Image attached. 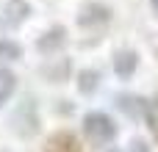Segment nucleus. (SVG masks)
<instances>
[{
  "label": "nucleus",
  "instance_id": "f257e3e1",
  "mask_svg": "<svg viewBox=\"0 0 158 152\" xmlns=\"http://www.w3.org/2000/svg\"><path fill=\"white\" fill-rule=\"evenodd\" d=\"M83 133H86V138H89L94 147H106V144L114 141V136H117V125H114V119H111L108 114H103V111H92V114L83 116Z\"/></svg>",
  "mask_w": 158,
  "mask_h": 152
},
{
  "label": "nucleus",
  "instance_id": "f03ea898",
  "mask_svg": "<svg viewBox=\"0 0 158 152\" xmlns=\"http://www.w3.org/2000/svg\"><path fill=\"white\" fill-rule=\"evenodd\" d=\"M28 17H31V6H28L25 0H6V3L0 6V28H3V30L19 28Z\"/></svg>",
  "mask_w": 158,
  "mask_h": 152
},
{
  "label": "nucleus",
  "instance_id": "7ed1b4c3",
  "mask_svg": "<svg viewBox=\"0 0 158 152\" xmlns=\"http://www.w3.org/2000/svg\"><path fill=\"white\" fill-rule=\"evenodd\" d=\"M14 130H17L19 136H25V138L39 130V116H36V105H33L31 97L22 100L19 108L14 111Z\"/></svg>",
  "mask_w": 158,
  "mask_h": 152
},
{
  "label": "nucleus",
  "instance_id": "20e7f679",
  "mask_svg": "<svg viewBox=\"0 0 158 152\" xmlns=\"http://www.w3.org/2000/svg\"><path fill=\"white\" fill-rule=\"evenodd\" d=\"M108 19H111V8L103 6V3H86V6L81 8V14H78V25H83V28L103 25V22H108Z\"/></svg>",
  "mask_w": 158,
  "mask_h": 152
},
{
  "label": "nucleus",
  "instance_id": "39448f33",
  "mask_svg": "<svg viewBox=\"0 0 158 152\" xmlns=\"http://www.w3.org/2000/svg\"><path fill=\"white\" fill-rule=\"evenodd\" d=\"M136 66H139V55H136L133 50H119V53L114 55V72H117V78L128 80V78L136 72Z\"/></svg>",
  "mask_w": 158,
  "mask_h": 152
},
{
  "label": "nucleus",
  "instance_id": "423d86ee",
  "mask_svg": "<svg viewBox=\"0 0 158 152\" xmlns=\"http://www.w3.org/2000/svg\"><path fill=\"white\" fill-rule=\"evenodd\" d=\"M64 42H67V30H64L61 25H56V28H50V30L39 39V50H42V53H56V50L64 47Z\"/></svg>",
  "mask_w": 158,
  "mask_h": 152
},
{
  "label": "nucleus",
  "instance_id": "0eeeda50",
  "mask_svg": "<svg viewBox=\"0 0 158 152\" xmlns=\"http://www.w3.org/2000/svg\"><path fill=\"white\" fill-rule=\"evenodd\" d=\"M47 152H81V144L72 133H56L47 141Z\"/></svg>",
  "mask_w": 158,
  "mask_h": 152
},
{
  "label": "nucleus",
  "instance_id": "6e6552de",
  "mask_svg": "<svg viewBox=\"0 0 158 152\" xmlns=\"http://www.w3.org/2000/svg\"><path fill=\"white\" fill-rule=\"evenodd\" d=\"M117 108L122 111V114H128V116H144V100L142 97H133V94H122V97H117Z\"/></svg>",
  "mask_w": 158,
  "mask_h": 152
},
{
  "label": "nucleus",
  "instance_id": "1a4fd4ad",
  "mask_svg": "<svg viewBox=\"0 0 158 152\" xmlns=\"http://www.w3.org/2000/svg\"><path fill=\"white\" fill-rule=\"evenodd\" d=\"M14 89H17V78H14V72H11L8 66L0 64V108L8 102V97L14 94Z\"/></svg>",
  "mask_w": 158,
  "mask_h": 152
},
{
  "label": "nucleus",
  "instance_id": "9d476101",
  "mask_svg": "<svg viewBox=\"0 0 158 152\" xmlns=\"http://www.w3.org/2000/svg\"><path fill=\"white\" fill-rule=\"evenodd\" d=\"M100 86V72L97 69H81L78 72V89L81 94H94Z\"/></svg>",
  "mask_w": 158,
  "mask_h": 152
},
{
  "label": "nucleus",
  "instance_id": "9b49d317",
  "mask_svg": "<svg viewBox=\"0 0 158 152\" xmlns=\"http://www.w3.org/2000/svg\"><path fill=\"white\" fill-rule=\"evenodd\" d=\"M144 122H147L150 133L158 138V97L156 100H144Z\"/></svg>",
  "mask_w": 158,
  "mask_h": 152
},
{
  "label": "nucleus",
  "instance_id": "f8f14e48",
  "mask_svg": "<svg viewBox=\"0 0 158 152\" xmlns=\"http://www.w3.org/2000/svg\"><path fill=\"white\" fill-rule=\"evenodd\" d=\"M22 55V47L11 39H0V58H8V61H17Z\"/></svg>",
  "mask_w": 158,
  "mask_h": 152
},
{
  "label": "nucleus",
  "instance_id": "ddd939ff",
  "mask_svg": "<svg viewBox=\"0 0 158 152\" xmlns=\"http://www.w3.org/2000/svg\"><path fill=\"white\" fill-rule=\"evenodd\" d=\"M67 72H69V64H67V61H61V64H58L56 69H53V66H47V69H44V75H47V78H53L56 83L67 80Z\"/></svg>",
  "mask_w": 158,
  "mask_h": 152
},
{
  "label": "nucleus",
  "instance_id": "4468645a",
  "mask_svg": "<svg viewBox=\"0 0 158 152\" xmlns=\"http://www.w3.org/2000/svg\"><path fill=\"white\" fill-rule=\"evenodd\" d=\"M131 152H150V147H147V144H144L142 138H136V141L131 144Z\"/></svg>",
  "mask_w": 158,
  "mask_h": 152
},
{
  "label": "nucleus",
  "instance_id": "2eb2a0df",
  "mask_svg": "<svg viewBox=\"0 0 158 152\" xmlns=\"http://www.w3.org/2000/svg\"><path fill=\"white\" fill-rule=\"evenodd\" d=\"M150 3H153V11L158 14V0H150Z\"/></svg>",
  "mask_w": 158,
  "mask_h": 152
},
{
  "label": "nucleus",
  "instance_id": "dca6fc26",
  "mask_svg": "<svg viewBox=\"0 0 158 152\" xmlns=\"http://www.w3.org/2000/svg\"><path fill=\"white\" fill-rule=\"evenodd\" d=\"M111 152H119V150H111Z\"/></svg>",
  "mask_w": 158,
  "mask_h": 152
}]
</instances>
